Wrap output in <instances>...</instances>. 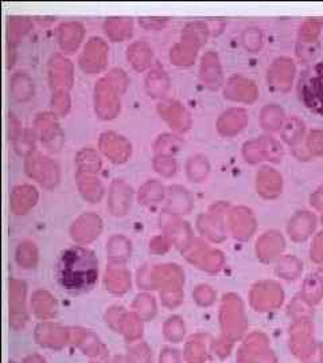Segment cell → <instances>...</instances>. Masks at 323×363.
Wrapping results in <instances>:
<instances>
[{
    "instance_id": "6da1fadb",
    "label": "cell",
    "mask_w": 323,
    "mask_h": 363,
    "mask_svg": "<svg viewBox=\"0 0 323 363\" xmlns=\"http://www.w3.org/2000/svg\"><path fill=\"white\" fill-rule=\"evenodd\" d=\"M57 276L65 291L73 294L87 292L97 283L99 261L88 249L70 247L60 257Z\"/></svg>"
}]
</instances>
